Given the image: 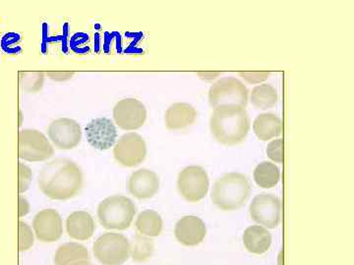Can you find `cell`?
I'll use <instances>...</instances> for the list:
<instances>
[{"label":"cell","mask_w":354,"mask_h":265,"mask_svg":"<svg viewBox=\"0 0 354 265\" xmlns=\"http://www.w3.org/2000/svg\"><path fill=\"white\" fill-rule=\"evenodd\" d=\"M174 236L181 245L196 246L206 238L207 226L204 221L197 216H184L177 221Z\"/></svg>","instance_id":"obj_15"},{"label":"cell","mask_w":354,"mask_h":265,"mask_svg":"<svg viewBox=\"0 0 354 265\" xmlns=\"http://www.w3.org/2000/svg\"><path fill=\"white\" fill-rule=\"evenodd\" d=\"M147 146L137 132H127L121 136L113 148V157L124 167H136L145 160Z\"/></svg>","instance_id":"obj_10"},{"label":"cell","mask_w":354,"mask_h":265,"mask_svg":"<svg viewBox=\"0 0 354 265\" xmlns=\"http://www.w3.org/2000/svg\"><path fill=\"white\" fill-rule=\"evenodd\" d=\"M242 240L249 253L254 255H264L271 248L272 235L266 228L253 225L244 231Z\"/></svg>","instance_id":"obj_20"},{"label":"cell","mask_w":354,"mask_h":265,"mask_svg":"<svg viewBox=\"0 0 354 265\" xmlns=\"http://www.w3.org/2000/svg\"><path fill=\"white\" fill-rule=\"evenodd\" d=\"M53 262L55 265H92L88 248L75 242L58 246Z\"/></svg>","instance_id":"obj_19"},{"label":"cell","mask_w":354,"mask_h":265,"mask_svg":"<svg viewBox=\"0 0 354 265\" xmlns=\"http://www.w3.org/2000/svg\"><path fill=\"white\" fill-rule=\"evenodd\" d=\"M88 143L99 150L113 148L118 138V130L109 118H97L91 121L85 128Z\"/></svg>","instance_id":"obj_14"},{"label":"cell","mask_w":354,"mask_h":265,"mask_svg":"<svg viewBox=\"0 0 354 265\" xmlns=\"http://www.w3.org/2000/svg\"><path fill=\"white\" fill-rule=\"evenodd\" d=\"M198 75H199L200 78L203 79V80L212 81L218 78V77L221 75V73L220 72H199Z\"/></svg>","instance_id":"obj_31"},{"label":"cell","mask_w":354,"mask_h":265,"mask_svg":"<svg viewBox=\"0 0 354 265\" xmlns=\"http://www.w3.org/2000/svg\"><path fill=\"white\" fill-rule=\"evenodd\" d=\"M136 215V206L129 197L111 196L97 206V218L104 229L127 230L131 226Z\"/></svg>","instance_id":"obj_4"},{"label":"cell","mask_w":354,"mask_h":265,"mask_svg":"<svg viewBox=\"0 0 354 265\" xmlns=\"http://www.w3.org/2000/svg\"><path fill=\"white\" fill-rule=\"evenodd\" d=\"M48 137L59 150H72L80 144L82 130L75 120L59 118L53 121L48 129Z\"/></svg>","instance_id":"obj_12"},{"label":"cell","mask_w":354,"mask_h":265,"mask_svg":"<svg viewBox=\"0 0 354 265\" xmlns=\"http://www.w3.org/2000/svg\"><path fill=\"white\" fill-rule=\"evenodd\" d=\"M209 129L218 143L239 145L245 139L250 129L246 109L239 106H221L215 108L209 119Z\"/></svg>","instance_id":"obj_2"},{"label":"cell","mask_w":354,"mask_h":265,"mask_svg":"<svg viewBox=\"0 0 354 265\" xmlns=\"http://www.w3.org/2000/svg\"><path fill=\"white\" fill-rule=\"evenodd\" d=\"M253 130L261 141H269L281 134V122L274 113H263L254 120Z\"/></svg>","instance_id":"obj_21"},{"label":"cell","mask_w":354,"mask_h":265,"mask_svg":"<svg viewBox=\"0 0 354 265\" xmlns=\"http://www.w3.org/2000/svg\"><path fill=\"white\" fill-rule=\"evenodd\" d=\"M209 179L208 173L201 166H188L179 172L177 189L185 201L198 202L208 194Z\"/></svg>","instance_id":"obj_7"},{"label":"cell","mask_w":354,"mask_h":265,"mask_svg":"<svg viewBox=\"0 0 354 265\" xmlns=\"http://www.w3.org/2000/svg\"><path fill=\"white\" fill-rule=\"evenodd\" d=\"M32 181V173L31 168L28 165L19 164V193L27 192Z\"/></svg>","instance_id":"obj_28"},{"label":"cell","mask_w":354,"mask_h":265,"mask_svg":"<svg viewBox=\"0 0 354 265\" xmlns=\"http://www.w3.org/2000/svg\"><path fill=\"white\" fill-rule=\"evenodd\" d=\"M113 119L121 129L133 131L145 124L147 109L138 99H122L114 106Z\"/></svg>","instance_id":"obj_11"},{"label":"cell","mask_w":354,"mask_h":265,"mask_svg":"<svg viewBox=\"0 0 354 265\" xmlns=\"http://www.w3.org/2000/svg\"><path fill=\"white\" fill-rule=\"evenodd\" d=\"M128 190L136 199H152L160 190V179L157 173L150 169H139L133 172L130 176Z\"/></svg>","instance_id":"obj_16"},{"label":"cell","mask_w":354,"mask_h":265,"mask_svg":"<svg viewBox=\"0 0 354 265\" xmlns=\"http://www.w3.org/2000/svg\"><path fill=\"white\" fill-rule=\"evenodd\" d=\"M66 231L70 238L74 240L87 241L95 234L94 218L87 211L72 213L66 219Z\"/></svg>","instance_id":"obj_17"},{"label":"cell","mask_w":354,"mask_h":265,"mask_svg":"<svg viewBox=\"0 0 354 265\" xmlns=\"http://www.w3.org/2000/svg\"><path fill=\"white\" fill-rule=\"evenodd\" d=\"M249 215L253 221L268 229H276L281 223V204L272 194L257 195L249 206Z\"/></svg>","instance_id":"obj_9"},{"label":"cell","mask_w":354,"mask_h":265,"mask_svg":"<svg viewBox=\"0 0 354 265\" xmlns=\"http://www.w3.org/2000/svg\"><path fill=\"white\" fill-rule=\"evenodd\" d=\"M239 76L249 84H260L271 76V72H239Z\"/></svg>","instance_id":"obj_29"},{"label":"cell","mask_w":354,"mask_h":265,"mask_svg":"<svg viewBox=\"0 0 354 265\" xmlns=\"http://www.w3.org/2000/svg\"><path fill=\"white\" fill-rule=\"evenodd\" d=\"M278 99V92L269 84H262L254 88L250 95V101L254 108L261 110H267L276 106Z\"/></svg>","instance_id":"obj_23"},{"label":"cell","mask_w":354,"mask_h":265,"mask_svg":"<svg viewBox=\"0 0 354 265\" xmlns=\"http://www.w3.org/2000/svg\"><path fill=\"white\" fill-rule=\"evenodd\" d=\"M130 255L135 262H145L152 257L155 251V244L152 239L143 235H135L133 238Z\"/></svg>","instance_id":"obj_25"},{"label":"cell","mask_w":354,"mask_h":265,"mask_svg":"<svg viewBox=\"0 0 354 265\" xmlns=\"http://www.w3.org/2000/svg\"><path fill=\"white\" fill-rule=\"evenodd\" d=\"M249 92L239 79L228 77L213 84L209 90V102L212 108L221 106H239L246 108Z\"/></svg>","instance_id":"obj_6"},{"label":"cell","mask_w":354,"mask_h":265,"mask_svg":"<svg viewBox=\"0 0 354 265\" xmlns=\"http://www.w3.org/2000/svg\"><path fill=\"white\" fill-rule=\"evenodd\" d=\"M32 229L39 242L55 243L64 234L62 216L55 209H43L35 215Z\"/></svg>","instance_id":"obj_13"},{"label":"cell","mask_w":354,"mask_h":265,"mask_svg":"<svg viewBox=\"0 0 354 265\" xmlns=\"http://www.w3.org/2000/svg\"><path fill=\"white\" fill-rule=\"evenodd\" d=\"M283 141L281 139H277L272 141L267 146V155L272 161L277 164L283 162Z\"/></svg>","instance_id":"obj_27"},{"label":"cell","mask_w":354,"mask_h":265,"mask_svg":"<svg viewBox=\"0 0 354 265\" xmlns=\"http://www.w3.org/2000/svg\"><path fill=\"white\" fill-rule=\"evenodd\" d=\"M131 245L127 237L118 233H104L93 246L95 259L102 265H122L129 259Z\"/></svg>","instance_id":"obj_5"},{"label":"cell","mask_w":354,"mask_h":265,"mask_svg":"<svg viewBox=\"0 0 354 265\" xmlns=\"http://www.w3.org/2000/svg\"><path fill=\"white\" fill-rule=\"evenodd\" d=\"M196 119V109L184 102L172 104L167 108L165 115V126L169 130L185 129L194 124Z\"/></svg>","instance_id":"obj_18"},{"label":"cell","mask_w":354,"mask_h":265,"mask_svg":"<svg viewBox=\"0 0 354 265\" xmlns=\"http://www.w3.org/2000/svg\"><path fill=\"white\" fill-rule=\"evenodd\" d=\"M135 226L140 235L146 237H158L162 233L164 222H162V216L158 215L157 211L146 209L139 213Z\"/></svg>","instance_id":"obj_22"},{"label":"cell","mask_w":354,"mask_h":265,"mask_svg":"<svg viewBox=\"0 0 354 265\" xmlns=\"http://www.w3.org/2000/svg\"><path fill=\"white\" fill-rule=\"evenodd\" d=\"M254 181L263 189L276 187L281 179V171L276 164L264 161L257 165L254 170Z\"/></svg>","instance_id":"obj_24"},{"label":"cell","mask_w":354,"mask_h":265,"mask_svg":"<svg viewBox=\"0 0 354 265\" xmlns=\"http://www.w3.org/2000/svg\"><path fill=\"white\" fill-rule=\"evenodd\" d=\"M251 186L242 173L225 174L214 184L211 193L213 204L221 210L232 211L241 208L248 201Z\"/></svg>","instance_id":"obj_3"},{"label":"cell","mask_w":354,"mask_h":265,"mask_svg":"<svg viewBox=\"0 0 354 265\" xmlns=\"http://www.w3.org/2000/svg\"><path fill=\"white\" fill-rule=\"evenodd\" d=\"M83 181L79 165L64 157L48 162L38 176L39 190L44 196L55 201H67L76 197L82 189Z\"/></svg>","instance_id":"obj_1"},{"label":"cell","mask_w":354,"mask_h":265,"mask_svg":"<svg viewBox=\"0 0 354 265\" xmlns=\"http://www.w3.org/2000/svg\"><path fill=\"white\" fill-rule=\"evenodd\" d=\"M30 213V204L22 195H19V217L27 215Z\"/></svg>","instance_id":"obj_30"},{"label":"cell","mask_w":354,"mask_h":265,"mask_svg":"<svg viewBox=\"0 0 354 265\" xmlns=\"http://www.w3.org/2000/svg\"><path fill=\"white\" fill-rule=\"evenodd\" d=\"M55 148L43 132L35 129H23L19 132V157L26 161L39 162L50 159Z\"/></svg>","instance_id":"obj_8"},{"label":"cell","mask_w":354,"mask_h":265,"mask_svg":"<svg viewBox=\"0 0 354 265\" xmlns=\"http://www.w3.org/2000/svg\"><path fill=\"white\" fill-rule=\"evenodd\" d=\"M19 242H18V248L20 252H27L34 246V233L31 226L24 222L19 221Z\"/></svg>","instance_id":"obj_26"}]
</instances>
